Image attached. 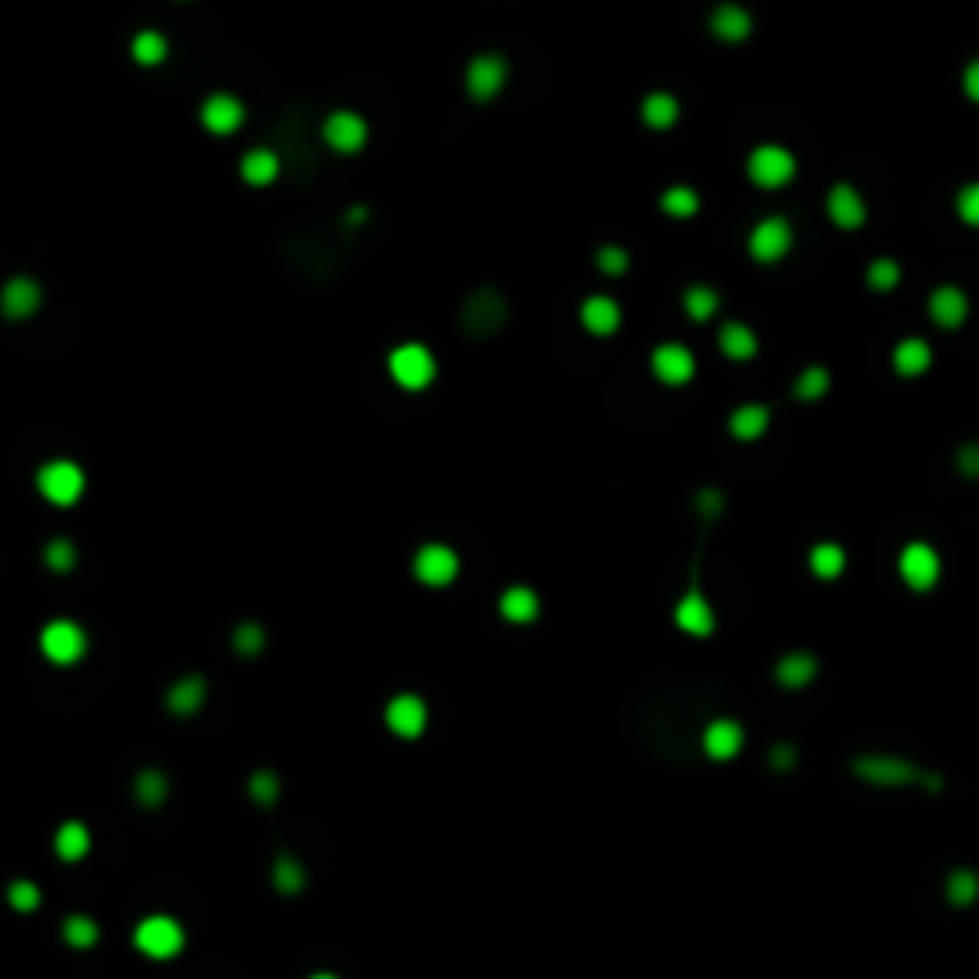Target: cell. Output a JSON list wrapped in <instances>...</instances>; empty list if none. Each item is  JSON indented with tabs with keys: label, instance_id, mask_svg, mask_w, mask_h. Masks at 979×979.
Returning <instances> with one entry per match:
<instances>
[{
	"label": "cell",
	"instance_id": "7dc6e473",
	"mask_svg": "<svg viewBox=\"0 0 979 979\" xmlns=\"http://www.w3.org/2000/svg\"><path fill=\"white\" fill-rule=\"evenodd\" d=\"M234 647H238L241 654H257L264 647V631L257 628V624H245V628H238V635H234Z\"/></svg>",
	"mask_w": 979,
	"mask_h": 979
},
{
	"label": "cell",
	"instance_id": "5bb4252c",
	"mask_svg": "<svg viewBox=\"0 0 979 979\" xmlns=\"http://www.w3.org/2000/svg\"><path fill=\"white\" fill-rule=\"evenodd\" d=\"M199 123H203L211 134H218V138H226V134L241 131V123H245V104H241L238 96H230V92H215V96L203 100Z\"/></svg>",
	"mask_w": 979,
	"mask_h": 979
},
{
	"label": "cell",
	"instance_id": "681fc988",
	"mask_svg": "<svg viewBox=\"0 0 979 979\" xmlns=\"http://www.w3.org/2000/svg\"><path fill=\"white\" fill-rule=\"evenodd\" d=\"M960 81H964V96H968L972 104H979V58L964 66V77H960Z\"/></svg>",
	"mask_w": 979,
	"mask_h": 979
},
{
	"label": "cell",
	"instance_id": "7402d4cb",
	"mask_svg": "<svg viewBox=\"0 0 979 979\" xmlns=\"http://www.w3.org/2000/svg\"><path fill=\"white\" fill-rule=\"evenodd\" d=\"M425 719H429V712H425V700L421 697H394L391 704H387V727H391L394 735H402V739H417L421 731H425Z\"/></svg>",
	"mask_w": 979,
	"mask_h": 979
},
{
	"label": "cell",
	"instance_id": "277c9868",
	"mask_svg": "<svg viewBox=\"0 0 979 979\" xmlns=\"http://www.w3.org/2000/svg\"><path fill=\"white\" fill-rule=\"evenodd\" d=\"M746 176L758 188H765V192L784 188L796 176V153L777 146V142H765V146H758V150L746 157Z\"/></svg>",
	"mask_w": 979,
	"mask_h": 979
},
{
	"label": "cell",
	"instance_id": "b9f144b4",
	"mask_svg": "<svg viewBox=\"0 0 979 979\" xmlns=\"http://www.w3.org/2000/svg\"><path fill=\"white\" fill-rule=\"evenodd\" d=\"M134 788H138V800H142V804H161V800L169 796V784H165V777H161L157 769H146Z\"/></svg>",
	"mask_w": 979,
	"mask_h": 979
},
{
	"label": "cell",
	"instance_id": "83f0119b",
	"mask_svg": "<svg viewBox=\"0 0 979 979\" xmlns=\"http://www.w3.org/2000/svg\"><path fill=\"white\" fill-rule=\"evenodd\" d=\"M639 115H643V123L651 131H670L677 119H681V104H677L674 92H651V96H643Z\"/></svg>",
	"mask_w": 979,
	"mask_h": 979
},
{
	"label": "cell",
	"instance_id": "3957f363",
	"mask_svg": "<svg viewBox=\"0 0 979 979\" xmlns=\"http://www.w3.org/2000/svg\"><path fill=\"white\" fill-rule=\"evenodd\" d=\"M853 773L861 781L876 784V788H907V784H922V769L899 754H861L853 758Z\"/></svg>",
	"mask_w": 979,
	"mask_h": 979
},
{
	"label": "cell",
	"instance_id": "60d3db41",
	"mask_svg": "<svg viewBox=\"0 0 979 979\" xmlns=\"http://www.w3.org/2000/svg\"><path fill=\"white\" fill-rule=\"evenodd\" d=\"M597 268H601L605 276H624V272L631 268L628 249H620V245H601V249H597Z\"/></svg>",
	"mask_w": 979,
	"mask_h": 979
},
{
	"label": "cell",
	"instance_id": "816d5d0a",
	"mask_svg": "<svg viewBox=\"0 0 979 979\" xmlns=\"http://www.w3.org/2000/svg\"><path fill=\"white\" fill-rule=\"evenodd\" d=\"M773 762H777V769H792V765H796V750L777 746V750H773Z\"/></svg>",
	"mask_w": 979,
	"mask_h": 979
},
{
	"label": "cell",
	"instance_id": "f35d334b",
	"mask_svg": "<svg viewBox=\"0 0 979 979\" xmlns=\"http://www.w3.org/2000/svg\"><path fill=\"white\" fill-rule=\"evenodd\" d=\"M953 203H957V218H960V222H964V226H972V230H979V180L964 184Z\"/></svg>",
	"mask_w": 979,
	"mask_h": 979
},
{
	"label": "cell",
	"instance_id": "52a82bcc",
	"mask_svg": "<svg viewBox=\"0 0 979 979\" xmlns=\"http://www.w3.org/2000/svg\"><path fill=\"white\" fill-rule=\"evenodd\" d=\"M899 578L914 589V593H926V589L937 586V578H941V555H937L930 544H922V540H914L899 551Z\"/></svg>",
	"mask_w": 979,
	"mask_h": 979
},
{
	"label": "cell",
	"instance_id": "ba28073f",
	"mask_svg": "<svg viewBox=\"0 0 979 979\" xmlns=\"http://www.w3.org/2000/svg\"><path fill=\"white\" fill-rule=\"evenodd\" d=\"M322 138H326L329 150L337 153H356L368 146V119L360 115V111H349V108H337L326 115V123H322Z\"/></svg>",
	"mask_w": 979,
	"mask_h": 979
},
{
	"label": "cell",
	"instance_id": "9a60e30c",
	"mask_svg": "<svg viewBox=\"0 0 979 979\" xmlns=\"http://www.w3.org/2000/svg\"><path fill=\"white\" fill-rule=\"evenodd\" d=\"M674 624L693 639H708L716 631V609L700 589H689L674 605Z\"/></svg>",
	"mask_w": 979,
	"mask_h": 979
},
{
	"label": "cell",
	"instance_id": "4fadbf2b",
	"mask_svg": "<svg viewBox=\"0 0 979 979\" xmlns=\"http://www.w3.org/2000/svg\"><path fill=\"white\" fill-rule=\"evenodd\" d=\"M827 218L838 226V230H861L865 226V218H869V207H865V196L846 184V180H838L834 188L827 192Z\"/></svg>",
	"mask_w": 979,
	"mask_h": 979
},
{
	"label": "cell",
	"instance_id": "d590c367",
	"mask_svg": "<svg viewBox=\"0 0 979 979\" xmlns=\"http://www.w3.org/2000/svg\"><path fill=\"white\" fill-rule=\"evenodd\" d=\"M658 203H662V211H666L670 218H693L700 211V196L689 188V184H674V188H666Z\"/></svg>",
	"mask_w": 979,
	"mask_h": 979
},
{
	"label": "cell",
	"instance_id": "d6986e66",
	"mask_svg": "<svg viewBox=\"0 0 979 979\" xmlns=\"http://www.w3.org/2000/svg\"><path fill=\"white\" fill-rule=\"evenodd\" d=\"M742 742H746V731H742V723H735V719H712L704 727V735H700V746H704V754L712 762H731L742 750Z\"/></svg>",
	"mask_w": 979,
	"mask_h": 979
},
{
	"label": "cell",
	"instance_id": "e575fe53",
	"mask_svg": "<svg viewBox=\"0 0 979 979\" xmlns=\"http://www.w3.org/2000/svg\"><path fill=\"white\" fill-rule=\"evenodd\" d=\"M830 391V371L823 364H811L796 375V383H792V394L800 398V402H819L823 394Z\"/></svg>",
	"mask_w": 979,
	"mask_h": 979
},
{
	"label": "cell",
	"instance_id": "ab89813d",
	"mask_svg": "<svg viewBox=\"0 0 979 979\" xmlns=\"http://www.w3.org/2000/svg\"><path fill=\"white\" fill-rule=\"evenodd\" d=\"M43 559H46V566H50V570L66 574V570H73V566H77V547L58 536V540H50V544H46Z\"/></svg>",
	"mask_w": 979,
	"mask_h": 979
},
{
	"label": "cell",
	"instance_id": "1f68e13d",
	"mask_svg": "<svg viewBox=\"0 0 979 979\" xmlns=\"http://www.w3.org/2000/svg\"><path fill=\"white\" fill-rule=\"evenodd\" d=\"M131 58L138 66H161L169 58V39L161 31H138L131 39Z\"/></svg>",
	"mask_w": 979,
	"mask_h": 979
},
{
	"label": "cell",
	"instance_id": "8fae6325",
	"mask_svg": "<svg viewBox=\"0 0 979 979\" xmlns=\"http://www.w3.org/2000/svg\"><path fill=\"white\" fill-rule=\"evenodd\" d=\"M651 371L654 379L666 383V387H685L697 375V360H693V352L685 349V345L666 341V345H658L651 352Z\"/></svg>",
	"mask_w": 979,
	"mask_h": 979
},
{
	"label": "cell",
	"instance_id": "7c38bea8",
	"mask_svg": "<svg viewBox=\"0 0 979 979\" xmlns=\"http://www.w3.org/2000/svg\"><path fill=\"white\" fill-rule=\"evenodd\" d=\"M414 574L425 586H452L459 574V555L448 544H425L414 555Z\"/></svg>",
	"mask_w": 979,
	"mask_h": 979
},
{
	"label": "cell",
	"instance_id": "4dcf8cb0",
	"mask_svg": "<svg viewBox=\"0 0 979 979\" xmlns=\"http://www.w3.org/2000/svg\"><path fill=\"white\" fill-rule=\"evenodd\" d=\"M807 566H811L815 578L834 582V578L846 574V551H842L838 544H815L811 547V555H807Z\"/></svg>",
	"mask_w": 979,
	"mask_h": 979
},
{
	"label": "cell",
	"instance_id": "f6af8a7d",
	"mask_svg": "<svg viewBox=\"0 0 979 979\" xmlns=\"http://www.w3.org/2000/svg\"><path fill=\"white\" fill-rule=\"evenodd\" d=\"M8 903H12L16 911H35V907H39V888H35V884H27V880H20V884H12Z\"/></svg>",
	"mask_w": 979,
	"mask_h": 979
},
{
	"label": "cell",
	"instance_id": "f546056e",
	"mask_svg": "<svg viewBox=\"0 0 979 979\" xmlns=\"http://www.w3.org/2000/svg\"><path fill=\"white\" fill-rule=\"evenodd\" d=\"M681 306H685V314H689L693 322H712V318L719 314V291L716 287H708V283H693V287H685Z\"/></svg>",
	"mask_w": 979,
	"mask_h": 979
},
{
	"label": "cell",
	"instance_id": "2e32d148",
	"mask_svg": "<svg viewBox=\"0 0 979 979\" xmlns=\"http://www.w3.org/2000/svg\"><path fill=\"white\" fill-rule=\"evenodd\" d=\"M926 310H930V322H934V326L960 329L964 322H968V310H972V303H968V295L960 291L957 283H941V287H934V291H930V303H926Z\"/></svg>",
	"mask_w": 979,
	"mask_h": 979
},
{
	"label": "cell",
	"instance_id": "6da1fadb",
	"mask_svg": "<svg viewBox=\"0 0 979 979\" xmlns=\"http://www.w3.org/2000/svg\"><path fill=\"white\" fill-rule=\"evenodd\" d=\"M39 494H43L50 505H58V509H69V505H77L81 494H85V467L81 463H73V459H50L39 467Z\"/></svg>",
	"mask_w": 979,
	"mask_h": 979
},
{
	"label": "cell",
	"instance_id": "cb8c5ba5",
	"mask_svg": "<svg viewBox=\"0 0 979 979\" xmlns=\"http://www.w3.org/2000/svg\"><path fill=\"white\" fill-rule=\"evenodd\" d=\"M930 364H934V349H930V341H922V337H903V341L892 349V368H895V375H903V379L926 375Z\"/></svg>",
	"mask_w": 979,
	"mask_h": 979
},
{
	"label": "cell",
	"instance_id": "d4e9b609",
	"mask_svg": "<svg viewBox=\"0 0 979 979\" xmlns=\"http://www.w3.org/2000/svg\"><path fill=\"white\" fill-rule=\"evenodd\" d=\"M819 674V662H815V654L807 651H788L777 658V666H773V677H777V685L781 689H804L811 685Z\"/></svg>",
	"mask_w": 979,
	"mask_h": 979
},
{
	"label": "cell",
	"instance_id": "bcb514c9",
	"mask_svg": "<svg viewBox=\"0 0 979 979\" xmlns=\"http://www.w3.org/2000/svg\"><path fill=\"white\" fill-rule=\"evenodd\" d=\"M957 471L964 479H979V444L976 440H968V444H960L957 448Z\"/></svg>",
	"mask_w": 979,
	"mask_h": 979
},
{
	"label": "cell",
	"instance_id": "7bdbcfd3",
	"mask_svg": "<svg viewBox=\"0 0 979 979\" xmlns=\"http://www.w3.org/2000/svg\"><path fill=\"white\" fill-rule=\"evenodd\" d=\"M66 941L73 945V949H88V945L96 941V922H92V918H85V914H73V918H66Z\"/></svg>",
	"mask_w": 979,
	"mask_h": 979
},
{
	"label": "cell",
	"instance_id": "74e56055",
	"mask_svg": "<svg viewBox=\"0 0 979 979\" xmlns=\"http://www.w3.org/2000/svg\"><path fill=\"white\" fill-rule=\"evenodd\" d=\"M54 849L62 861H81L88 853V827L85 823H66L54 838Z\"/></svg>",
	"mask_w": 979,
	"mask_h": 979
},
{
	"label": "cell",
	"instance_id": "836d02e7",
	"mask_svg": "<svg viewBox=\"0 0 979 979\" xmlns=\"http://www.w3.org/2000/svg\"><path fill=\"white\" fill-rule=\"evenodd\" d=\"M203 693H207L203 677H180L173 689H169V708H173L176 716H192L199 704H203Z\"/></svg>",
	"mask_w": 979,
	"mask_h": 979
},
{
	"label": "cell",
	"instance_id": "9c48e42d",
	"mask_svg": "<svg viewBox=\"0 0 979 979\" xmlns=\"http://www.w3.org/2000/svg\"><path fill=\"white\" fill-rule=\"evenodd\" d=\"M39 647H43V654L50 658V662L69 666V662H77L88 647L85 628L73 624V620H54V624H46L43 635H39Z\"/></svg>",
	"mask_w": 979,
	"mask_h": 979
},
{
	"label": "cell",
	"instance_id": "d6a6232c",
	"mask_svg": "<svg viewBox=\"0 0 979 979\" xmlns=\"http://www.w3.org/2000/svg\"><path fill=\"white\" fill-rule=\"evenodd\" d=\"M945 899L953 907H972L979 899V872L972 869H953L945 876Z\"/></svg>",
	"mask_w": 979,
	"mask_h": 979
},
{
	"label": "cell",
	"instance_id": "44dd1931",
	"mask_svg": "<svg viewBox=\"0 0 979 979\" xmlns=\"http://www.w3.org/2000/svg\"><path fill=\"white\" fill-rule=\"evenodd\" d=\"M578 318H582V329L593 333V337H612L620 329V322H624V310L609 295H589L582 310H578Z\"/></svg>",
	"mask_w": 979,
	"mask_h": 979
},
{
	"label": "cell",
	"instance_id": "5b68a950",
	"mask_svg": "<svg viewBox=\"0 0 979 979\" xmlns=\"http://www.w3.org/2000/svg\"><path fill=\"white\" fill-rule=\"evenodd\" d=\"M792 245H796V230H792V222L784 215H769L762 218L754 230H750V241H746V249H750V257L758 264H781L788 253H792Z\"/></svg>",
	"mask_w": 979,
	"mask_h": 979
},
{
	"label": "cell",
	"instance_id": "30bf717a",
	"mask_svg": "<svg viewBox=\"0 0 979 979\" xmlns=\"http://www.w3.org/2000/svg\"><path fill=\"white\" fill-rule=\"evenodd\" d=\"M505 77H509V66H505V58L501 54H479V58H471L467 62V77H463V85H467V96L471 100H494L501 88H505Z\"/></svg>",
	"mask_w": 979,
	"mask_h": 979
},
{
	"label": "cell",
	"instance_id": "c3c4849f",
	"mask_svg": "<svg viewBox=\"0 0 979 979\" xmlns=\"http://www.w3.org/2000/svg\"><path fill=\"white\" fill-rule=\"evenodd\" d=\"M276 792H280V784H276V777H272L268 769L253 777V800H261V804H272V800H276Z\"/></svg>",
	"mask_w": 979,
	"mask_h": 979
},
{
	"label": "cell",
	"instance_id": "484cf974",
	"mask_svg": "<svg viewBox=\"0 0 979 979\" xmlns=\"http://www.w3.org/2000/svg\"><path fill=\"white\" fill-rule=\"evenodd\" d=\"M719 352L727 356V360H754L758 356V333L746 326V322H727V326L719 329Z\"/></svg>",
	"mask_w": 979,
	"mask_h": 979
},
{
	"label": "cell",
	"instance_id": "ac0fdd59",
	"mask_svg": "<svg viewBox=\"0 0 979 979\" xmlns=\"http://www.w3.org/2000/svg\"><path fill=\"white\" fill-rule=\"evenodd\" d=\"M708 27H712V35H716L719 43L739 46V43H746V39H750V31H754V16H750L742 4L727 0V4H716V8H712Z\"/></svg>",
	"mask_w": 979,
	"mask_h": 979
},
{
	"label": "cell",
	"instance_id": "8992f818",
	"mask_svg": "<svg viewBox=\"0 0 979 979\" xmlns=\"http://www.w3.org/2000/svg\"><path fill=\"white\" fill-rule=\"evenodd\" d=\"M134 945L153 960H169L184 949V930L176 918H165V914H153L146 918L138 930H134Z\"/></svg>",
	"mask_w": 979,
	"mask_h": 979
},
{
	"label": "cell",
	"instance_id": "7a4b0ae2",
	"mask_svg": "<svg viewBox=\"0 0 979 979\" xmlns=\"http://www.w3.org/2000/svg\"><path fill=\"white\" fill-rule=\"evenodd\" d=\"M387 371H391V379L402 387V391H425V387H433L436 379V356L425 345H398V349L387 356Z\"/></svg>",
	"mask_w": 979,
	"mask_h": 979
},
{
	"label": "cell",
	"instance_id": "4316f807",
	"mask_svg": "<svg viewBox=\"0 0 979 979\" xmlns=\"http://www.w3.org/2000/svg\"><path fill=\"white\" fill-rule=\"evenodd\" d=\"M498 609L509 624H532L540 616V597H536V589L528 586H509L501 593Z\"/></svg>",
	"mask_w": 979,
	"mask_h": 979
},
{
	"label": "cell",
	"instance_id": "ffe728a7",
	"mask_svg": "<svg viewBox=\"0 0 979 979\" xmlns=\"http://www.w3.org/2000/svg\"><path fill=\"white\" fill-rule=\"evenodd\" d=\"M501 322H505V299H501L498 291L482 287V291H475V295L467 299L463 326L471 329V333H494Z\"/></svg>",
	"mask_w": 979,
	"mask_h": 979
},
{
	"label": "cell",
	"instance_id": "8d00e7d4",
	"mask_svg": "<svg viewBox=\"0 0 979 979\" xmlns=\"http://www.w3.org/2000/svg\"><path fill=\"white\" fill-rule=\"evenodd\" d=\"M899 280H903V268H899V261H895V257H876V261L869 264V272H865V283H869L876 295H888V291H895V287H899Z\"/></svg>",
	"mask_w": 979,
	"mask_h": 979
},
{
	"label": "cell",
	"instance_id": "f1b7e54d",
	"mask_svg": "<svg viewBox=\"0 0 979 979\" xmlns=\"http://www.w3.org/2000/svg\"><path fill=\"white\" fill-rule=\"evenodd\" d=\"M280 176V157L272 150H249L241 157V180L253 184V188H268L272 180Z\"/></svg>",
	"mask_w": 979,
	"mask_h": 979
},
{
	"label": "cell",
	"instance_id": "ee69618b",
	"mask_svg": "<svg viewBox=\"0 0 979 979\" xmlns=\"http://www.w3.org/2000/svg\"><path fill=\"white\" fill-rule=\"evenodd\" d=\"M276 888L280 892H299L303 888V865L295 857H280L276 861Z\"/></svg>",
	"mask_w": 979,
	"mask_h": 979
},
{
	"label": "cell",
	"instance_id": "e0dca14e",
	"mask_svg": "<svg viewBox=\"0 0 979 979\" xmlns=\"http://www.w3.org/2000/svg\"><path fill=\"white\" fill-rule=\"evenodd\" d=\"M39 306H43V287L31 280V276H16V280L4 283V291H0V314L8 322L31 318Z\"/></svg>",
	"mask_w": 979,
	"mask_h": 979
},
{
	"label": "cell",
	"instance_id": "f907efd6",
	"mask_svg": "<svg viewBox=\"0 0 979 979\" xmlns=\"http://www.w3.org/2000/svg\"><path fill=\"white\" fill-rule=\"evenodd\" d=\"M697 501H700V513H704V517H716L719 509H723V498H719L716 490H704Z\"/></svg>",
	"mask_w": 979,
	"mask_h": 979
},
{
	"label": "cell",
	"instance_id": "f5cc1de1",
	"mask_svg": "<svg viewBox=\"0 0 979 979\" xmlns=\"http://www.w3.org/2000/svg\"><path fill=\"white\" fill-rule=\"evenodd\" d=\"M310 979H337V976H310Z\"/></svg>",
	"mask_w": 979,
	"mask_h": 979
},
{
	"label": "cell",
	"instance_id": "603a6c76",
	"mask_svg": "<svg viewBox=\"0 0 979 979\" xmlns=\"http://www.w3.org/2000/svg\"><path fill=\"white\" fill-rule=\"evenodd\" d=\"M769 406L762 402H746V406H735L731 417H727V433L742 440V444H754V440H762L769 433Z\"/></svg>",
	"mask_w": 979,
	"mask_h": 979
}]
</instances>
